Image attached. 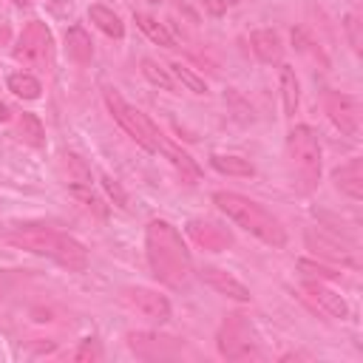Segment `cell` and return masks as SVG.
Returning a JSON list of instances; mask_svg holds the SVG:
<instances>
[{"mask_svg": "<svg viewBox=\"0 0 363 363\" xmlns=\"http://www.w3.org/2000/svg\"><path fill=\"white\" fill-rule=\"evenodd\" d=\"M145 250H147V264H150V275L170 286V289H184L190 284L193 275V261L190 252L179 235V230L164 221V218H153L145 227Z\"/></svg>", "mask_w": 363, "mask_h": 363, "instance_id": "1", "label": "cell"}, {"mask_svg": "<svg viewBox=\"0 0 363 363\" xmlns=\"http://www.w3.org/2000/svg\"><path fill=\"white\" fill-rule=\"evenodd\" d=\"M6 241L20 247V250H28L34 255H45L51 261H57L60 267L71 269V272H82L88 267V250L71 238L68 233L62 230H54V227H45V224H20V227H11L6 233Z\"/></svg>", "mask_w": 363, "mask_h": 363, "instance_id": "2", "label": "cell"}, {"mask_svg": "<svg viewBox=\"0 0 363 363\" xmlns=\"http://www.w3.org/2000/svg\"><path fill=\"white\" fill-rule=\"evenodd\" d=\"M213 204L233 221L238 224L241 230H247L250 235H255L258 241L269 244V247H284L286 244V230L284 224L267 210L261 207L258 201L241 196V193H233V190H218L213 193Z\"/></svg>", "mask_w": 363, "mask_h": 363, "instance_id": "3", "label": "cell"}, {"mask_svg": "<svg viewBox=\"0 0 363 363\" xmlns=\"http://www.w3.org/2000/svg\"><path fill=\"white\" fill-rule=\"evenodd\" d=\"M286 162L298 193H312L320 182V142L309 125H295L286 133Z\"/></svg>", "mask_w": 363, "mask_h": 363, "instance_id": "4", "label": "cell"}, {"mask_svg": "<svg viewBox=\"0 0 363 363\" xmlns=\"http://www.w3.org/2000/svg\"><path fill=\"white\" fill-rule=\"evenodd\" d=\"M102 96H105V105H108V111L113 113V119L119 122V128L136 142V145H142L145 150H150V153H159V142H162V133H159V128L139 111V108H133L130 102H125V96L116 91V88H105L102 91Z\"/></svg>", "mask_w": 363, "mask_h": 363, "instance_id": "5", "label": "cell"}, {"mask_svg": "<svg viewBox=\"0 0 363 363\" xmlns=\"http://www.w3.org/2000/svg\"><path fill=\"white\" fill-rule=\"evenodd\" d=\"M216 346L218 354L227 360H250V357H261L258 349V337L250 326V320L244 315H227L218 326L216 335Z\"/></svg>", "mask_w": 363, "mask_h": 363, "instance_id": "6", "label": "cell"}, {"mask_svg": "<svg viewBox=\"0 0 363 363\" xmlns=\"http://www.w3.org/2000/svg\"><path fill=\"white\" fill-rule=\"evenodd\" d=\"M51 57V31L45 23L40 20H31L20 37H17V45H14V60L28 65V68H37V65H45Z\"/></svg>", "mask_w": 363, "mask_h": 363, "instance_id": "7", "label": "cell"}, {"mask_svg": "<svg viewBox=\"0 0 363 363\" xmlns=\"http://www.w3.org/2000/svg\"><path fill=\"white\" fill-rule=\"evenodd\" d=\"M323 111L329 116V122L346 133V136H357L360 133V105L349 96V94H340V91H326L323 94Z\"/></svg>", "mask_w": 363, "mask_h": 363, "instance_id": "8", "label": "cell"}, {"mask_svg": "<svg viewBox=\"0 0 363 363\" xmlns=\"http://www.w3.org/2000/svg\"><path fill=\"white\" fill-rule=\"evenodd\" d=\"M122 301L139 312L142 318H147L150 323H167L170 320V301L156 292V289H147V286H128L122 289Z\"/></svg>", "mask_w": 363, "mask_h": 363, "instance_id": "9", "label": "cell"}, {"mask_svg": "<svg viewBox=\"0 0 363 363\" xmlns=\"http://www.w3.org/2000/svg\"><path fill=\"white\" fill-rule=\"evenodd\" d=\"M128 346L142 360H167L182 352L176 337H164L153 332H128Z\"/></svg>", "mask_w": 363, "mask_h": 363, "instance_id": "10", "label": "cell"}, {"mask_svg": "<svg viewBox=\"0 0 363 363\" xmlns=\"http://www.w3.org/2000/svg\"><path fill=\"white\" fill-rule=\"evenodd\" d=\"M60 170H62V179L68 184V190L74 196H79L88 207H96L99 210V201L91 193V170H88V164L77 153H62L60 156Z\"/></svg>", "mask_w": 363, "mask_h": 363, "instance_id": "11", "label": "cell"}, {"mask_svg": "<svg viewBox=\"0 0 363 363\" xmlns=\"http://www.w3.org/2000/svg\"><path fill=\"white\" fill-rule=\"evenodd\" d=\"M303 238H306V247H309L312 252H318V255H323V258H329V261H337V264H343V267H357L354 250H352L349 244H343L337 235L309 227V230L303 233Z\"/></svg>", "mask_w": 363, "mask_h": 363, "instance_id": "12", "label": "cell"}, {"mask_svg": "<svg viewBox=\"0 0 363 363\" xmlns=\"http://www.w3.org/2000/svg\"><path fill=\"white\" fill-rule=\"evenodd\" d=\"M301 298L309 301L318 312H323V315H329V318H337V320L349 318V303L343 301V295H337L335 289H329L323 281L309 278V281L301 286Z\"/></svg>", "mask_w": 363, "mask_h": 363, "instance_id": "13", "label": "cell"}, {"mask_svg": "<svg viewBox=\"0 0 363 363\" xmlns=\"http://www.w3.org/2000/svg\"><path fill=\"white\" fill-rule=\"evenodd\" d=\"M187 235L207 252H224L233 244V233L210 218H193L187 221Z\"/></svg>", "mask_w": 363, "mask_h": 363, "instance_id": "14", "label": "cell"}, {"mask_svg": "<svg viewBox=\"0 0 363 363\" xmlns=\"http://www.w3.org/2000/svg\"><path fill=\"white\" fill-rule=\"evenodd\" d=\"M199 278H201L213 292H218V295H224V298H233V301H241V303H247V301L252 298L250 289H247L233 272H227V269H221V267L204 264V267L199 269Z\"/></svg>", "mask_w": 363, "mask_h": 363, "instance_id": "15", "label": "cell"}, {"mask_svg": "<svg viewBox=\"0 0 363 363\" xmlns=\"http://www.w3.org/2000/svg\"><path fill=\"white\" fill-rule=\"evenodd\" d=\"M332 182H335V187H337L343 196H349L352 201H360V199H363V159L354 156V159H349L346 164L335 167Z\"/></svg>", "mask_w": 363, "mask_h": 363, "instance_id": "16", "label": "cell"}, {"mask_svg": "<svg viewBox=\"0 0 363 363\" xmlns=\"http://www.w3.org/2000/svg\"><path fill=\"white\" fill-rule=\"evenodd\" d=\"M250 45H252V54H255L261 62H267V65L281 62V57H284V43H281V37H278L272 28H258V31H252V34H250Z\"/></svg>", "mask_w": 363, "mask_h": 363, "instance_id": "17", "label": "cell"}, {"mask_svg": "<svg viewBox=\"0 0 363 363\" xmlns=\"http://www.w3.org/2000/svg\"><path fill=\"white\" fill-rule=\"evenodd\" d=\"M65 54H68V60L77 62V65H88V62H91V57H94V43H91V37L85 34V28L71 26V28L65 31Z\"/></svg>", "mask_w": 363, "mask_h": 363, "instance_id": "18", "label": "cell"}, {"mask_svg": "<svg viewBox=\"0 0 363 363\" xmlns=\"http://www.w3.org/2000/svg\"><path fill=\"white\" fill-rule=\"evenodd\" d=\"M159 150H162V153L170 159V164H173V167L182 173V179H187L190 184L201 179V167H199V164L190 159V153H184L179 145H173V142H167V139L162 136V142H159Z\"/></svg>", "mask_w": 363, "mask_h": 363, "instance_id": "19", "label": "cell"}, {"mask_svg": "<svg viewBox=\"0 0 363 363\" xmlns=\"http://www.w3.org/2000/svg\"><path fill=\"white\" fill-rule=\"evenodd\" d=\"M88 17H91V23L99 28V31H105L108 37H116V40H122L125 37V23L119 20V14L113 11V9H108V6H91L88 9Z\"/></svg>", "mask_w": 363, "mask_h": 363, "instance_id": "20", "label": "cell"}, {"mask_svg": "<svg viewBox=\"0 0 363 363\" xmlns=\"http://www.w3.org/2000/svg\"><path fill=\"white\" fill-rule=\"evenodd\" d=\"M210 164L218 170V173H224V176H252L255 173V167H252V162L250 159H244V156H224V153H213L210 156Z\"/></svg>", "mask_w": 363, "mask_h": 363, "instance_id": "21", "label": "cell"}, {"mask_svg": "<svg viewBox=\"0 0 363 363\" xmlns=\"http://www.w3.org/2000/svg\"><path fill=\"white\" fill-rule=\"evenodd\" d=\"M133 23H136L156 45H164V48H173V45H176L173 37H170V31H167L156 17H150V14H145V11H133Z\"/></svg>", "mask_w": 363, "mask_h": 363, "instance_id": "22", "label": "cell"}, {"mask_svg": "<svg viewBox=\"0 0 363 363\" xmlns=\"http://www.w3.org/2000/svg\"><path fill=\"white\" fill-rule=\"evenodd\" d=\"M298 77H295V68L292 65H281V99H284V113L292 116L295 108H298Z\"/></svg>", "mask_w": 363, "mask_h": 363, "instance_id": "23", "label": "cell"}, {"mask_svg": "<svg viewBox=\"0 0 363 363\" xmlns=\"http://www.w3.org/2000/svg\"><path fill=\"white\" fill-rule=\"evenodd\" d=\"M9 91H11L14 96H20V99H40L43 85H40L37 77H31V74H26V71H17V74L9 77Z\"/></svg>", "mask_w": 363, "mask_h": 363, "instance_id": "24", "label": "cell"}, {"mask_svg": "<svg viewBox=\"0 0 363 363\" xmlns=\"http://www.w3.org/2000/svg\"><path fill=\"white\" fill-rule=\"evenodd\" d=\"M17 133H20V139H23L26 145H31V147H43V145H45V128H43V122H40L34 113H23V116L17 119Z\"/></svg>", "mask_w": 363, "mask_h": 363, "instance_id": "25", "label": "cell"}, {"mask_svg": "<svg viewBox=\"0 0 363 363\" xmlns=\"http://www.w3.org/2000/svg\"><path fill=\"white\" fill-rule=\"evenodd\" d=\"M142 74H145L147 82L159 85L162 91H176V79H173V74H170L162 62H156L153 57H145V60H142Z\"/></svg>", "mask_w": 363, "mask_h": 363, "instance_id": "26", "label": "cell"}, {"mask_svg": "<svg viewBox=\"0 0 363 363\" xmlns=\"http://www.w3.org/2000/svg\"><path fill=\"white\" fill-rule=\"evenodd\" d=\"M170 74H173V79H179L187 91H193V94H204L207 91V85H204V79L201 77H196L184 62H170V68H167Z\"/></svg>", "mask_w": 363, "mask_h": 363, "instance_id": "27", "label": "cell"}, {"mask_svg": "<svg viewBox=\"0 0 363 363\" xmlns=\"http://www.w3.org/2000/svg\"><path fill=\"white\" fill-rule=\"evenodd\" d=\"M298 269H301L303 275L315 278V281H332V278H340V272H335L332 267H323V264H315V261H306V258L298 261Z\"/></svg>", "mask_w": 363, "mask_h": 363, "instance_id": "28", "label": "cell"}, {"mask_svg": "<svg viewBox=\"0 0 363 363\" xmlns=\"http://www.w3.org/2000/svg\"><path fill=\"white\" fill-rule=\"evenodd\" d=\"M360 26H363V23H360V14H357V11H349L346 20H343V28H346V37H349V45H352L354 54H360V43H363Z\"/></svg>", "mask_w": 363, "mask_h": 363, "instance_id": "29", "label": "cell"}, {"mask_svg": "<svg viewBox=\"0 0 363 363\" xmlns=\"http://www.w3.org/2000/svg\"><path fill=\"white\" fill-rule=\"evenodd\" d=\"M102 357V349H99V343L91 337V340H82L79 343V349L74 352V360H99Z\"/></svg>", "mask_w": 363, "mask_h": 363, "instance_id": "30", "label": "cell"}, {"mask_svg": "<svg viewBox=\"0 0 363 363\" xmlns=\"http://www.w3.org/2000/svg\"><path fill=\"white\" fill-rule=\"evenodd\" d=\"M102 184H105V190H108V193L116 199V204H119V207H125V193H122V187H119V184H116L111 176H102Z\"/></svg>", "mask_w": 363, "mask_h": 363, "instance_id": "31", "label": "cell"}, {"mask_svg": "<svg viewBox=\"0 0 363 363\" xmlns=\"http://www.w3.org/2000/svg\"><path fill=\"white\" fill-rule=\"evenodd\" d=\"M199 3H201L204 11L213 14V17H221V14L227 11V0H199Z\"/></svg>", "mask_w": 363, "mask_h": 363, "instance_id": "32", "label": "cell"}, {"mask_svg": "<svg viewBox=\"0 0 363 363\" xmlns=\"http://www.w3.org/2000/svg\"><path fill=\"white\" fill-rule=\"evenodd\" d=\"M0 119H3V122L9 119V108H6V105H0Z\"/></svg>", "mask_w": 363, "mask_h": 363, "instance_id": "33", "label": "cell"}, {"mask_svg": "<svg viewBox=\"0 0 363 363\" xmlns=\"http://www.w3.org/2000/svg\"><path fill=\"white\" fill-rule=\"evenodd\" d=\"M11 3H17V6H26V3H31V0H11Z\"/></svg>", "mask_w": 363, "mask_h": 363, "instance_id": "34", "label": "cell"}, {"mask_svg": "<svg viewBox=\"0 0 363 363\" xmlns=\"http://www.w3.org/2000/svg\"><path fill=\"white\" fill-rule=\"evenodd\" d=\"M233 3H241V0H227V6H233Z\"/></svg>", "mask_w": 363, "mask_h": 363, "instance_id": "35", "label": "cell"}, {"mask_svg": "<svg viewBox=\"0 0 363 363\" xmlns=\"http://www.w3.org/2000/svg\"><path fill=\"white\" fill-rule=\"evenodd\" d=\"M147 3H153V0H147Z\"/></svg>", "mask_w": 363, "mask_h": 363, "instance_id": "36", "label": "cell"}]
</instances>
